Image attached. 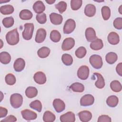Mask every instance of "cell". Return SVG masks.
Masks as SVG:
<instances>
[{
  "label": "cell",
  "instance_id": "35",
  "mask_svg": "<svg viewBox=\"0 0 122 122\" xmlns=\"http://www.w3.org/2000/svg\"><path fill=\"white\" fill-rule=\"evenodd\" d=\"M101 11L103 19L105 20H108L111 16V10L110 8L107 6H104L102 8Z\"/></svg>",
  "mask_w": 122,
  "mask_h": 122
},
{
  "label": "cell",
  "instance_id": "45",
  "mask_svg": "<svg viewBox=\"0 0 122 122\" xmlns=\"http://www.w3.org/2000/svg\"><path fill=\"white\" fill-rule=\"evenodd\" d=\"M17 121V118L16 117L12 115H9L4 119H3L0 122H14Z\"/></svg>",
  "mask_w": 122,
  "mask_h": 122
},
{
  "label": "cell",
  "instance_id": "34",
  "mask_svg": "<svg viewBox=\"0 0 122 122\" xmlns=\"http://www.w3.org/2000/svg\"><path fill=\"white\" fill-rule=\"evenodd\" d=\"M50 39L54 42H59L61 39V34L57 30H53L50 33Z\"/></svg>",
  "mask_w": 122,
  "mask_h": 122
},
{
  "label": "cell",
  "instance_id": "25",
  "mask_svg": "<svg viewBox=\"0 0 122 122\" xmlns=\"http://www.w3.org/2000/svg\"><path fill=\"white\" fill-rule=\"evenodd\" d=\"M119 102L118 98L115 95H111L106 100L107 104L110 107H116Z\"/></svg>",
  "mask_w": 122,
  "mask_h": 122
},
{
  "label": "cell",
  "instance_id": "7",
  "mask_svg": "<svg viewBox=\"0 0 122 122\" xmlns=\"http://www.w3.org/2000/svg\"><path fill=\"white\" fill-rule=\"evenodd\" d=\"M94 102V97L90 94L83 96L80 100V104L82 106H89L92 105Z\"/></svg>",
  "mask_w": 122,
  "mask_h": 122
},
{
  "label": "cell",
  "instance_id": "46",
  "mask_svg": "<svg viewBox=\"0 0 122 122\" xmlns=\"http://www.w3.org/2000/svg\"><path fill=\"white\" fill-rule=\"evenodd\" d=\"M8 113V110L6 108L2 107H0V118L5 117Z\"/></svg>",
  "mask_w": 122,
  "mask_h": 122
},
{
  "label": "cell",
  "instance_id": "17",
  "mask_svg": "<svg viewBox=\"0 0 122 122\" xmlns=\"http://www.w3.org/2000/svg\"><path fill=\"white\" fill-rule=\"evenodd\" d=\"M50 19L51 22L54 25H60L61 24L63 20L62 16L59 14L56 13H51L50 15Z\"/></svg>",
  "mask_w": 122,
  "mask_h": 122
},
{
  "label": "cell",
  "instance_id": "42",
  "mask_svg": "<svg viewBox=\"0 0 122 122\" xmlns=\"http://www.w3.org/2000/svg\"><path fill=\"white\" fill-rule=\"evenodd\" d=\"M36 19L40 24H44L47 21V16L45 13L38 14L36 15Z\"/></svg>",
  "mask_w": 122,
  "mask_h": 122
},
{
  "label": "cell",
  "instance_id": "31",
  "mask_svg": "<svg viewBox=\"0 0 122 122\" xmlns=\"http://www.w3.org/2000/svg\"><path fill=\"white\" fill-rule=\"evenodd\" d=\"M56 119L55 115L51 111H47L44 112L43 115V120L45 122H52Z\"/></svg>",
  "mask_w": 122,
  "mask_h": 122
},
{
  "label": "cell",
  "instance_id": "16",
  "mask_svg": "<svg viewBox=\"0 0 122 122\" xmlns=\"http://www.w3.org/2000/svg\"><path fill=\"white\" fill-rule=\"evenodd\" d=\"M79 119L82 122H87L90 121L92 118V113L88 111H82L78 114Z\"/></svg>",
  "mask_w": 122,
  "mask_h": 122
},
{
  "label": "cell",
  "instance_id": "27",
  "mask_svg": "<svg viewBox=\"0 0 122 122\" xmlns=\"http://www.w3.org/2000/svg\"><path fill=\"white\" fill-rule=\"evenodd\" d=\"M51 52L50 49L47 47H42L37 51L38 56L41 58H45L47 57Z\"/></svg>",
  "mask_w": 122,
  "mask_h": 122
},
{
  "label": "cell",
  "instance_id": "26",
  "mask_svg": "<svg viewBox=\"0 0 122 122\" xmlns=\"http://www.w3.org/2000/svg\"><path fill=\"white\" fill-rule=\"evenodd\" d=\"M32 13L27 9L21 10L19 14L20 18L23 20H29L32 18Z\"/></svg>",
  "mask_w": 122,
  "mask_h": 122
},
{
  "label": "cell",
  "instance_id": "44",
  "mask_svg": "<svg viewBox=\"0 0 122 122\" xmlns=\"http://www.w3.org/2000/svg\"><path fill=\"white\" fill-rule=\"evenodd\" d=\"M112 121L111 117L107 115H102L99 117L98 122H111Z\"/></svg>",
  "mask_w": 122,
  "mask_h": 122
},
{
  "label": "cell",
  "instance_id": "24",
  "mask_svg": "<svg viewBox=\"0 0 122 122\" xmlns=\"http://www.w3.org/2000/svg\"><path fill=\"white\" fill-rule=\"evenodd\" d=\"M118 56L116 53L113 52H110L105 56V60L107 63L110 64L114 63L117 60Z\"/></svg>",
  "mask_w": 122,
  "mask_h": 122
},
{
  "label": "cell",
  "instance_id": "21",
  "mask_svg": "<svg viewBox=\"0 0 122 122\" xmlns=\"http://www.w3.org/2000/svg\"><path fill=\"white\" fill-rule=\"evenodd\" d=\"M90 48L94 51H98L102 49L103 47V43L100 39H96L90 43Z\"/></svg>",
  "mask_w": 122,
  "mask_h": 122
},
{
  "label": "cell",
  "instance_id": "14",
  "mask_svg": "<svg viewBox=\"0 0 122 122\" xmlns=\"http://www.w3.org/2000/svg\"><path fill=\"white\" fill-rule=\"evenodd\" d=\"M60 121L61 122H74L75 116L73 112H68L60 116Z\"/></svg>",
  "mask_w": 122,
  "mask_h": 122
},
{
  "label": "cell",
  "instance_id": "11",
  "mask_svg": "<svg viewBox=\"0 0 122 122\" xmlns=\"http://www.w3.org/2000/svg\"><path fill=\"white\" fill-rule=\"evenodd\" d=\"M46 37V31L44 29L40 28L36 32L35 41L37 43H40L44 41Z\"/></svg>",
  "mask_w": 122,
  "mask_h": 122
},
{
  "label": "cell",
  "instance_id": "47",
  "mask_svg": "<svg viewBox=\"0 0 122 122\" xmlns=\"http://www.w3.org/2000/svg\"><path fill=\"white\" fill-rule=\"evenodd\" d=\"M116 71L117 73L120 76H122V63L120 62L117 64L116 67Z\"/></svg>",
  "mask_w": 122,
  "mask_h": 122
},
{
  "label": "cell",
  "instance_id": "6",
  "mask_svg": "<svg viewBox=\"0 0 122 122\" xmlns=\"http://www.w3.org/2000/svg\"><path fill=\"white\" fill-rule=\"evenodd\" d=\"M89 75V68L86 65H82L79 67L77 71L78 77L82 80H86Z\"/></svg>",
  "mask_w": 122,
  "mask_h": 122
},
{
  "label": "cell",
  "instance_id": "33",
  "mask_svg": "<svg viewBox=\"0 0 122 122\" xmlns=\"http://www.w3.org/2000/svg\"><path fill=\"white\" fill-rule=\"evenodd\" d=\"M61 60L62 62L66 66H70L73 63V58L72 56L69 54L65 53L62 55Z\"/></svg>",
  "mask_w": 122,
  "mask_h": 122
},
{
  "label": "cell",
  "instance_id": "28",
  "mask_svg": "<svg viewBox=\"0 0 122 122\" xmlns=\"http://www.w3.org/2000/svg\"><path fill=\"white\" fill-rule=\"evenodd\" d=\"M11 61L10 54L6 51H2L0 53V61L4 64H7Z\"/></svg>",
  "mask_w": 122,
  "mask_h": 122
},
{
  "label": "cell",
  "instance_id": "40",
  "mask_svg": "<svg viewBox=\"0 0 122 122\" xmlns=\"http://www.w3.org/2000/svg\"><path fill=\"white\" fill-rule=\"evenodd\" d=\"M55 7L56 9L58 10L59 12L61 14L66 10L67 3L64 1H61L55 4Z\"/></svg>",
  "mask_w": 122,
  "mask_h": 122
},
{
  "label": "cell",
  "instance_id": "3",
  "mask_svg": "<svg viewBox=\"0 0 122 122\" xmlns=\"http://www.w3.org/2000/svg\"><path fill=\"white\" fill-rule=\"evenodd\" d=\"M24 30L22 33L23 38L25 40H30L32 38L33 30L34 25L33 23H27L24 25Z\"/></svg>",
  "mask_w": 122,
  "mask_h": 122
},
{
  "label": "cell",
  "instance_id": "30",
  "mask_svg": "<svg viewBox=\"0 0 122 122\" xmlns=\"http://www.w3.org/2000/svg\"><path fill=\"white\" fill-rule=\"evenodd\" d=\"M14 8L11 5H5L0 7V11L4 15H9L12 13L14 11Z\"/></svg>",
  "mask_w": 122,
  "mask_h": 122
},
{
  "label": "cell",
  "instance_id": "38",
  "mask_svg": "<svg viewBox=\"0 0 122 122\" xmlns=\"http://www.w3.org/2000/svg\"><path fill=\"white\" fill-rule=\"evenodd\" d=\"M87 51L85 47L81 46L79 47L75 51V54L76 57L79 59L83 58L86 54Z\"/></svg>",
  "mask_w": 122,
  "mask_h": 122
},
{
  "label": "cell",
  "instance_id": "4",
  "mask_svg": "<svg viewBox=\"0 0 122 122\" xmlns=\"http://www.w3.org/2000/svg\"><path fill=\"white\" fill-rule=\"evenodd\" d=\"M89 61L91 65L96 69H101L103 65L102 60L101 56L94 54L90 56Z\"/></svg>",
  "mask_w": 122,
  "mask_h": 122
},
{
  "label": "cell",
  "instance_id": "13",
  "mask_svg": "<svg viewBox=\"0 0 122 122\" xmlns=\"http://www.w3.org/2000/svg\"><path fill=\"white\" fill-rule=\"evenodd\" d=\"M85 35L87 41L89 42H92L97 39L95 30L91 27L87 28L86 29Z\"/></svg>",
  "mask_w": 122,
  "mask_h": 122
},
{
  "label": "cell",
  "instance_id": "2",
  "mask_svg": "<svg viewBox=\"0 0 122 122\" xmlns=\"http://www.w3.org/2000/svg\"><path fill=\"white\" fill-rule=\"evenodd\" d=\"M10 103L13 108L17 109L20 108L23 103L22 95L18 93L12 94L10 97Z\"/></svg>",
  "mask_w": 122,
  "mask_h": 122
},
{
  "label": "cell",
  "instance_id": "43",
  "mask_svg": "<svg viewBox=\"0 0 122 122\" xmlns=\"http://www.w3.org/2000/svg\"><path fill=\"white\" fill-rule=\"evenodd\" d=\"M113 25L116 29L121 30L122 29V18L118 17L116 18L113 21Z\"/></svg>",
  "mask_w": 122,
  "mask_h": 122
},
{
  "label": "cell",
  "instance_id": "19",
  "mask_svg": "<svg viewBox=\"0 0 122 122\" xmlns=\"http://www.w3.org/2000/svg\"><path fill=\"white\" fill-rule=\"evenodd\" d=\"M96 7L92 4H88L86 5L84 9V13L86 16L92 17L94 16L96 13Z\"/></svg>",
  "mask_w": 122,
  "mask_h": 122
},
{
  "label": "cell",
  "instance_id": "32",
  "mask_svg": "<svg viewBox=\"0 0 122 122\" xmlns=\"http://www.w3.org/2000/svg\"><path fill=\"white\" fill-rule=\"evenodd\" d=\"M111 89L115 92H118L121 91L122 87L121 83L117 80L112 81L110 83Z\"/></svg>",
  "mask_w": 122,
  "mask_h": 122
},
{
  "label": "cell",
  "instance_id": "1",
  "mask_svg": "<svg viewBox=\"0 0 122 122\" xmlns=\"http://www.w3.org/2000/svg\"><path fill=\"white\" fill-rule=\"evenodd\" d=\"M6 40L9 45H15L18 44L19 42L20 38L17 29H14L7 33Z\"/></svg>",
  "mask_w": 122,
  "mask_h": 122
},
{
  "label": "cell",
  "instance_id": "18",
  "mask_svg": "<svg viewBox=\"0 0 122 122\" xmlns=\"http://www.w3.org/2000/svg\"><path fill=\"white\" fill-rule=\"evenodd\" d=\"M108 41L112 45H116L120 41L119 35L115 32H111L108 35Z\"/></svg>",
  "mask_w": 122,
  "mask_h": 122
},
{
  "label": "cell",
  "instance_id": "20",
  "mask_svg": "<svg viewBox=\"0 0 122 122\" xmlns=\"http://www.w3.org/2000/svg\"><path fill=\"white\" fill-rule=\"evenodd\" d=\"M33 9L36 13L41 14L43 13V12L45 10V6L41 1L38 0L33 4Z\"/></svg>",
  "mask_w": 122,
  "mask_h": 122
},
{
  "label": "cell",
  "instance_id": "12",
  "mask_svg": "<svg viewBox=\"0 0 122 122\" xmlns=\"http://www.w3.org/2000/svg\"><path fill=\"white\" fill-rule=\"evenodd\" d=\"M34 81L39 84H43L46 81V76L42 71H38L33 76Z\"/></svg>",
  "mask_w": 122,
  "mask_h": 122
},
{
  "label": "cell",
  "instance_id": "49",
  "mask_svg": "<svg viewBox=\"0 0 122 122\" xmlns=\"http://www.w3.org/2000/svg\"><path fill=\"white\" fill-rule=\"evenodd\" d=\"M122 5H121L119 8V11L121 14H122Z\"/></svg>",
  "mask_w": 122,
  "mask_h": 122
},
{
  "label": "cell",
  "instance_id": "8",
  "mask_svg": "<svg viewBox=\"0 0 122 122\" xmlns=\"http://www.w3.org/2000/svg\"><path fill=\"white\" fill-rule=\"evenodd\" d=\"M21 114L23 118L27 121L35 120L37 117V114L36 112L29 109H25L21 111Z\"/></svg>",
  "mask_w": 122,
  "mask_h": 122
},
{
  "label": "cell",
  "instance_id": "39",
  "mask_svg": "<svg viewBox=\"0 0 122 122\" xmlns=\"http://www.w3.org/2000/svg\"><path fill=\"white\" fill-rule=\"evenodd\" d=\"M6 83L9 85H14L16 81L15 76L12 73H9L7 74L5 77Z\"/></svg>",
  "mask_w": 122,
  "mask_h": 122
},
{
  "label": "cell",
  "instance_id": "10",
  "mask_svg": "<svg viewBox=\"0 0 122 122\" xmlns=\"http://www.w3.org/2000/svg\"><path fill=\"white\" fill-rule=\"evenodd\" d=\"M53 106L57 112H61L65 109V104L63 101L60 99H55L52 103Z\"/></svg>",
  "mask_w": 122,
  "mask_h": 122
},
{
  "label": "cell",
  "instance_id": "23",
  "mask_svg": "<svg viewBox=\"0 0 122 122\" xmlns=\"http://www.w3.org/2000/svg\"><path fill=\"white\" fill-rule=\"evenodd\" d=\"M26 96L29 98L35 97L38 94V90L35 87L29 86L25 90Z\"/></svg>",
  "mask_w": 122,
  "mask_h": 122
},
{
  "label": "cell",
  "instance_id": "41",
  "mask_svg": "<svg viewBox=\"0 0 122 122\" xmlns=\"http://www.w3.org/2000/svg\"><path fill=\"white\" fill-rule=\"evenodd\" d=\"M82 1L81 0H71V8L73 10H79L82 5Z\"/></svg>",
  "mask_w": 122,
  "mask_h": 122
},
{
  "label": "cell",
  "instance_id": "29",
  "mask_svg": "<svg viewBox=\"0 0 122 122\" xmlns=\"http://www.w3.org/2000/svg\"><path fill=\"white\" fill-rule=\"evenodd\" d=\"M70 88L74 92H82L84 90V85L80 82H74L71 85Z\"/></svg>",
  "mask_w": 122,
  "mask_h": 122
},
{
  "label": "cell",
  "instance_id": "48",
  "mask_svg": "<svg viewBox=\"0 0 122 122\" xmlns=\"http://www.w3.org/2000/svg\"><path fill=\"white\" fill-rule=\"evenodd\" d=\"M46 2L49 4H52L55 2V0H46Z\"/></svg>",
  "mask_w": 122,
  "mask_h": 122
},
{
  "label": "cell",
  "instance_id": "5",
  "mask_svg": "<svg viewBox=\"0 0 122 122\" xmlns=\"http://www.w3.org/2000/svg\"><path fill=\"white\" fill-rule=\"evenodd\" d=\"M76 27L75 21L71 19L67 20L63 27V30L65 34H70L75 29Z\"/></svg>",
  "mask_w": 122,
  "mask_h": 122
},
{
  "label": "cell",
  "instance_id": "9",
  "mask_svg": "<svg viewBox=\"0 0 122 122\" xmlns=\"http://www.w3.org/2000/svg\"><path fill=\"white\" fill-rule=\"evenodd\" d=\"M75 45V41L72 38H67L64 40L61 45L62 50L64 51L71 49Z\"/></svg>",
  "mask_w": 122,
  "mask_h": 122
},
{
  "label": "cell",
  "instance_id": "15",
  "mask_svg": "<svg viewBox=\"0 0 122 122\" xmlns=\"http://www.w3.org/2000/svg\"><path fill=\"white\" fill-rule=\"evenodd\" d=\"M25 62L24 59L20 58L15 60L13 64V68L14 70L17 72L21 71L25 67Z\"/></svg>",
  "mask_w": 122,
  "mask_h": 122
},
{
  "label": "cell",
  "instance_id": "22",
  "mask_svg": "<svg viewBox=\"0 0 122 122\" xmlns=\"http://www.w3.org/2000/svg\"><path fill=\"white\" fill-rule=\"evenodd\" d=\"M93 75L97 78V80L95 83V86L98 89H102L105 86V81L103 77L100 73L97 72L94 73Z\"/></svg>",
  "mask_w": 122,
  "mask_h": 122
},
{
  "label": "cell",
  "instance_id": "36",
  "mask_svg": "<svg viewBox=\"0 0 122 122\" xmlns=\"http://www.w3.org/2000/svg\"><path fill=\"white\" fill-rule=\"evenodd\" d=\"M30 107L37 111L38 112H41L42 110V104L41 102L38 100H35L33 102H32L30 104H29Z\"/></svg>",
  "mask_w": 122,
  "mask_h": 122
},
{
  "label": "cell",
  "instance_id": "37",
  "mask_svg": "<svg viewBox=\"0 0 122 122\" xmlns=\"http://www.w3.org/2000/svg\"><path fill=\"white\" fill-rule=\"evenodd\" d=\"M14 20L12 17H8L5 18L3 19L2 23L4 27L6 28L11 27L14 24Z\"/></svg>",
  "mask_w": 122,
  "mask_h": 122
}]
</instances>
